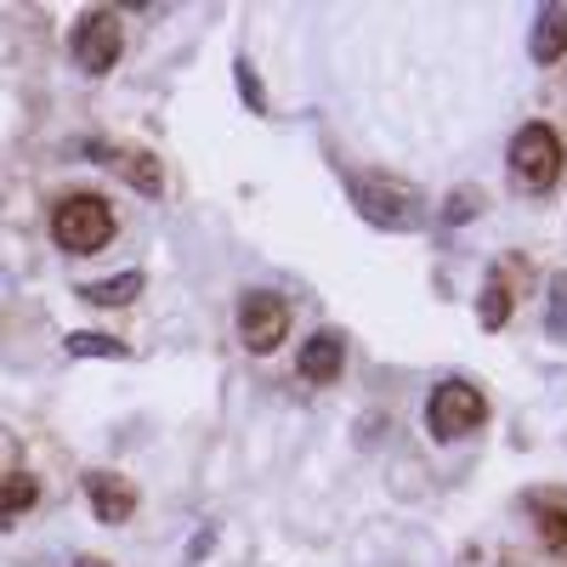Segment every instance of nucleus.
<instances>
[{"instance_id": "obj_1", "label": "nucleus", "mask_w": 567, "mask_h": 567, "mask_svg": "<svg viewBox=\"0 0 567 567\" xmlns=\"http://www.w3.org/2000/svg\"><path fill=\"white\" fill-rule=\"evenodd\" d=\"M347 194L358 205L363 221L374 227H392V233H414L425 221V199H420V187L409 182H386V176H347Z\"/></svg>"}, {"instance_id": "obj_2", "label": "nucleus", "mask_w": 567, "mask_h": 567, "mask_svg": "<svg viewBox=\"0 0 567 567\" xmlns=\"http://www.w3.org/2000/svg\"><path fill=\"white\" fill-rule=\"evenodd\" d=\"M52 239L69 250V256H97L109 239H114V205L103 194H69L58 210H52Z\"/></svg>"}, {"instance_id": "obj_3", "label": "nucleus", "mask_w": 567, "mask_h": 567, "mask_svg": "<svg viewBox=\"0 0 567 567\" xmlns=\"http://www.w3.org/2000/svg\"><path fill=\"white\" fill-rule=\"evenodd\" d=\"M488 420V398L460 381V374H449V381L432 386V398H425V432H432L437 443H454V437H471L477 425Z\"/></svg>"}, {"instance_id": "obj_4", "label": "nucleus", "mask_w": 567, "mask_h": 567, "mask_svg": "<svg viewBox=\"0 0 567 567\" xmlns=\"http://www.w3.org/2000/svg\"><path fill=\"white\" fill-rule=\"evenodd\" d=\"M511 176L528 187V194H550V187L561 182V136L534 120L511 136Z\"/></svg>"}, {"instance_id": "obj_5", "label": "nucleus", "mask_w": 567, "mask_h": 567, "mask_svg": "<svg viewBox=\"0 0 567 567\" xmlns=\"http://www.w3.org/2000/svg\"><path fill=\"white\" fill-rule=\"evenodd\" d=\"M120 45H125V34H120V18L109 12V7H97V12H85L80 23H74V34H69V58L80 63V74H114V63H120Z\"/></svg>"}, {"instance_id": "obj_6", "label": "nucleus", "mask_w": 567, "mask_h": 567, "mask_svg": "<svg viewBox=\"0 0 567 567\" xmlns=\"http://www.w3.org/2000/svg\"><path fill=\"white\" fill-rule=\"evenodd\" d=\"M284 336H290V301L278 290H245L239 296V341L250 352H272Z\"/></svg>"}, {"instance_id": "obj_7", "label": "nucleus", "mask_w": 567, "mask_h": 567, "mask_svg": "<svg viewBox=\"0 0 567 567\" xmlns=\"http://www.w3.org/2000/svg\"><path fill=\"white\" fill-rule=\"evenodd\" d=\"M296 369H301V381H312V386L341 381V369H347V341L336 336V329H312V336L301 341V352H296Z\"/></svg>"}, {"instance_id": "obj_8", "label": "nucleus", "mask_w": 567, "mask_h": 567, "mask_svg": "<svg viewBox=\"0 0 567 567\" xmlns=\"http://www.w3.org/2000/svg\"><path fill=\"white\" fill-rule=\"evenodd\" d=\"M85 499L103 523H125V516L136 511V488L125 477H114V471H85Z\"/></svg>"}, {"instance_id": "obj_9", "label": "nucleus", "mask_w": 567, "mask_h": 567, "mask_svg": "<svg viewBox=\"0 0 567 567\" xmlns=\"http://www.w3.org/2000/svg\"><path fill=\"white\" fill-rule=\"evenodd\" d=\"M528 52H534V63H556V58L567 52V7H545V12L534 18Z\"/></svg>"}, {"instance_id": "obj_10", "label": "nucleus", "mask_w": 567, "mask_h": 567, "mask_svg": "<svg viewBox=\"0 0 567 567\" xmlns=\"http://www.w3.org/2000/svg\"><path fill=\"white\" fill-rule=\"evenodd\" d=\"M40 499V483L29 477V471H12V477H0V534H7L23 511H34Z\"/></svg>"}, {"instance_id": "obj_11", "label": "nucleus", "mask_w": 567, "mask_h": 567, "mask_svg": "<svg viewBox=\"0 0 567 567\" xmlns=\"http://www.w3.org/2000/svg\"><path fill=\"white\" fill-rule=\"evenodd\" d=\"M136 296H142V272H114L97 284H80V301H91V307H125Z\"/></svg>"}, {"instance_id": "obj_12", "label": "nucleus", "mask_w": 567, "mask_h": 567, "mask_svg": "<svg viewBox=\"0 0 567 567\" xmlns=\"http://www.w3.org/2000/svg\"><path fill=\"white\" fill-rule=\"evenodd\" d=\"M120 176L131 187H142V194H159V187H165V176H159V165L148 154H120Z\"/></svg>"}, {"instance_id": "obj_13", "label": "nucleus", "mask_w": 567, "mask_h": 567, "mask_svg": "<svg viewBox=\"0 0 567 567\" xmlns=\"http://www.w3.org/2000/svg\"><path fill=\"white\" fill-rule=\"evenodd\" d=\"M69 358H125V341H114V336H91V329H80V336H69Z\"/></svg>"}, {"instance_id": "obj_14", "label": "nucleus", "mask_w": 567, "mask_h": 567, "mask_svg": "<svg viewBox=\"0 0 567 567\" xmlns=\"http://www.w3.org/2000/svg\"><path fill=\"white\" fill-rule=\"evenodd\" d=\"M477 318H483V329H499V323L511 318V290H505L499 278L483 284V312H477Z\"/></svg>"}, {"instance_id": "obj_15", "label": "nucleus", "mask_w": 567, "mask_h": 567, "mask_svg": "<svg viewBox=\"0 0 567 567\" xmlns=\"http://www.w3.org/2000/svg\"><path fill=\"white\" fill-rule=\"evenodd\" d=\"M539 539H545L556 556H567V511H561V505L539 511Z\"/></svg>"}, {"instance_id": "obj_16", "label": "nucleus", "mask_w": 567, "mask_h": 567, "mask_svg": "<svg viewBox=\"0 0 567 567\" xmlns=\"http://www.w3.org/2000/svg\"><path fill=\"white\" fill-rule=\"evenodd\" d=\"M556 336H567V278H556V318H550Z\"/></svg>"}, {"instance_id": "obj_17", "label": "nucleus", "mask_w": 567, "mask_h": 567, "mask_svg": "<svg viewBox=\"0 0 567 567\" xmlns=\"http://www.w3.org/2000/svg\"><path fill=\"white\" fill-rule=\"evenodd\" d=\"M471 205H477V194H460V199H449V221H471Z\"/></svg>"}, {"instance_id": "obj_18", "label": "nucleus", "mask_w": 567, "mask_h": 567, "mask_svg": "<svg viewBox=\"0 0 567 567\" xmlns=\"http://www.w3.org/2000/svg\"><path fill=\"white\" fill-rule=\"evenodd\" d=\"M239 85H245V97L261 109V85H256V74H250V63H239Z\"/></svg>"}, {"instance_id": "obj_19", "label": "nucleus", "mask_w": 567, "mask_h": 567, "mask_svg": "<svg viewBox=\"0 0 567 567\" xmlns=\"http://www.w3.org/2000/svg\"><path fill=\"white\" fill-rule=\"evenodd\" d=\"M74 567H109V561H91V556H80V561H74Z\"/></svg>"}, {"instance_id": "obj_20", "label": "nucleus", "mask_w": 567, "mask_h": 567, "mask_svg": "<svg viewBox=\"0 0 567 567\" xmlns=\"http://www.w3.org/2000/svg\"><path fill=\"white\" fill-rule=\"evenodd\" d=\"M0 454H7V437H0Z\"/></svg>"}]
</instances>
